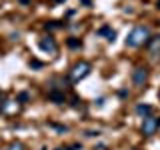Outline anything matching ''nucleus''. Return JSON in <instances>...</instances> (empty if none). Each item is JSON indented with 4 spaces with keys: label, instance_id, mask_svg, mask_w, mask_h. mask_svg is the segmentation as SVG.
Segmentation results:
<instances>
[{
    "label": "nucleus",
    "instance_id": "20e7f679",
    "mask_svg": "<svg viewBox=\"0 0 160 150\" xmlns=\"http://www.w3.org/2000/svg\"><path fill=\"white\" fill-rule=\"evenodd\" d=\"M148 80V68L146 66H136L132 72V82L136 84V86H144Z\"/></svg>",
    "mask_w": 160,
    "mask_h": 150
},
{
    "label": "nucleus",
    "instance_id": "aec40b11",
    "mask_svg": "<svg viewBox=\"0 0 160 150\" xmlns=\"http://www.w3.org/2000/svg\"><path fill=\"white\" fill-rule=\"evenodd\" d=\"M100 150H106V148H100Z\"/></svg>",
    "mask_w": 160,
    "mask_h": 150
},
{
    "label": "nucleus",
    "instance_id": "0eeeda50",
    "mask_svg": "<svg viewBox=\"0 0 160 150\" xmlns=\"http://www.w3.org/2000/svg\"><path fill=\"white\" fill-rule=\"evenodd\" d=\"M48 100H52V102H66V96H64V92H58V90H50L48 92Z\"/></svg>",
    "mask_w": 160,
    "mask_h": 150
},
{
    "label": "nucleus",
    "instance_id": "a211bd4d",
    "mask_svg": "<svg viewBox=\"0 0 160 150\" xmlns=\"http://www.w3.org/2000/svg\"><path fill=\"white\" fill-rule=\"evenodd\" d=\"M158 126H160V118H158Z\"/></svg>",
    "mask_w": 160,
    "mask_h": 150
},
{
    "label": "nucleus",
    "instance_id": "2eb2a0df",
    "mask_svg": "<svg viewBox=\"0 0 160 150\" xmlns=\"http://www.w3.org/2000/svg\"><path fill=\"white\" fill-rule=\"evenodd\" d=\"M80 2H82L84 6H90V0H80Z\"/></svg>",
    "mask_w": 160,
    "mask_h": 150
},
{
    "label": "nucleus",
    "instance_id": "4468645a",
    "mask_svg": "<svg viewBox=\"0 0 160 150\" xmlns=\"http://www.w3.org/2000/svg\"><path fill=\"white\" fill-rule=\"evenodd\" d=\"M50 126H54V128H56V130H60V132H66V126H58V124H50Z\"/></svg>",
    "mask_w": 160,
    "mask_h": 150
},
{
    "label": "nucleus",
    "instance_id": "f257e3e1",
    "mask_svg": "<svg viewBox=\"0 0 160 150\" xmlns=\"http://www.w3.org/2000/svg\"><path fill=\"white\" fill-rule=\"evenodd\" d=\"M150 38H152V34H150V28H148V26H136V28H132V32L128 34L126 46H130V48L146 46Z\"/></svg>",
    "mask_w": 160,
    "mask_h": 150
},
{
    "label": "nucleus",
    "instance_id": "f8f14e48",
    "mask_svg": "<svg viewBox=\"0 0 160 150\" xmlns=\"http://www.w3.org/2000/svg\"><path fill=\"white\" fill-rule=\"evenodd\" d=\"M30 66L32 68H42V62H40V60H30Z\"/></svg>",
    "mask_w": 160,
    "mask_h": 150
},
{
    "label": "nucleus",
    "instance_id": "423d86ee",
    "mask_svg": "<svg viewBox=\"0 0 160 150\" xmlns=\"http://www.w3.org/2000/svg\"><path fill=\"white\" fill-rule=\"evenodd\" d=\"M146 46L150 48V52H152V54H160V36H152V38L148 40Z\"/></svg>",
    "mask_w": 160,
    "mask_h": 150
},
{
    "label": "nucleus",
    "instance_id": "7ed1b4c3",
    "mask_svg": "<svg viewBox=\"0 0 160 150\" xmlns=\"http://www.w3.org/2000/svg\"><path fill=\"white\" fill-rule=\"evenodd\" d=\"M160 126H158V118L156 116H146L142 122V134L144 136H152Z\"/></svg>",
    "mask_w": 160,
    "mask_h": 150
},
{
    "label": "nucleus",
    "instance_id": "9b49d317",
    "mask_svg": "<svg viewBox=\"0 0 160 150\" xmlns=\"http://www.w3.org/2000/svg\"><path fill=\"white\" fill-rule=\"evenodd\" d=\"M68 46H70V48H78V46H80V40L70 38V40H68Z\"/></svg>",
    "mask_w": 160,
    "mask_h": 150
},
{
    "label": "nucleus",
    "instance_id": "dca6fc26",
    "mask_svg": "<svg viewBox=\"0 0 160 150\" xmlns=\"http://www.w3.org/2000/svg\"><path fill=\"white\" fill-rule=\"evenodd\" d=\"M52 2H54V4H58V2H64V0H52Z\"/></svg>",
    "mask_w": 160,
    "mask_h": 150
},
{
    "label": "nucleus",
    "instance_id": "412c9836",
    "mask_svg": "<svg viewBox=\"0 0 160 150\" xmlns=\"http://www.w3.org/2000/svg\"><path fill=\"white\" fill-rule=\"evenodd\" d=\"M42 150H46V148H42Z\"/></svg>",
    "mask_w": 160,
    "mask_h": 150
},
{
    "label": "nucleus",
    "instance_id": "39448f33",
    "mask_svg": "<svg viewBox=\"0 0 160 150\" xmlns=\"http://www.w3.org/2000/svg\"><path fill=\"white\" fill-rule=\"evenodd\" d=\"M38 46L44 50V52H48V54H56L58 52V46H56V42H54V38H50V36H46V38H42L38 42Z\"/></svg>",
    "mask_w": 160,
    "mask_h": 150
},
{
    "label": "nucleus",
    "instance_id": "f3484780",
    "mask_svg": "<svg viewBox=\"0 0 160 150\" xmlns=\"http://www.w3.org/2000/svg\"><path fill=\"white\" fill-rule=\"evenodd\" d=\"M20 2H22V4H28V2H30V0H20Z\"/></svg>",
    "mask_w": 160,
    "mask_h": 150
},
{
    "label": "nucleus",
    "instance_id": "6ab92c4d",
    "mask_svg": "<svg viewBox=\"0 0 160 150\" xmlns=\"http://www.w3.org/2000/svg\"><path fill=\"white\" fill-rule=\"evenodd\" d=\"M158 8H160V0H158Z\"/></svg>",
    "mask_w": 160,
    "mask_h": 150
},
{
    "label": "nucleus",
    "instance_id": "6e6552de",
    "mask_svg": "<svg viewBox=\"0 0 160 150\" xmlns=\"http://www.w3.org/2000/svg\"><path fill=\"white\" fill-rule=\"evenodd\" d=\"M98 34L100 36H106V40H110V42H114V38H116V32H114L110 26H102L98 30Z\"/></svg>",
    "mask_w": 160,
    "mask_h": 150
},
{
    "label": "nucleus",
    "instance_id": "f03ea898",
    "mask_svg": "<svg viewBox=\"0 0 160 150\" xmlns=\"http://www.w3.org/2000/svg\"><path fill=\"white\" fill-rule=\"evenodd\" d=\"M90 70H92V66H90L88 62H76L72 66V70H70V82L72 84H76V82H80V80H84L90 74Z\"/></svg>",
    "mask_w": 160,
    "mask_h": 150
},
{
    "label": "nucleus",
    "instance_id": "ddd939ff",
    "mask_svg": "<svg viewBox=\"0 0 160 150\" xmlns=\"http://www.w3.org/2000/svg\"><path fill=\"white\" fill-rule=\"evenodd\" d=\"M18 100H20V102H26V100H28V92H20L18 94Z\"/></svg>",
    "mask_w": 160,
    "mask_h": 150
},
{
    "label": "nucleus",
    "instance_id": "9d476101",
    "mask_svg": "<svg viewBox=\"0 0 160 150\" xmlns=\"http://www.w3.org/2000/svg\"><path fill=\"white\" fill-rule=\"evenodd\" d=\"M6 150H24V146H22L20 142H12V144H10V146H8Z\"/></svg>",
    "mask_w": 160,
    "mask_h": 150
},
{
    "label": "nucleus",
    "instance_id": "1a4fd4ad",
    "mask_svg": "<svg viewBox=\"0 0 160 150\" xmlns=\"http://www.w3.org/2000/svg\"><path fill=\"white\" fill-rule=\"evenodd\" d=\"M136 114H140V116H150V114H152V106H150V104H138L136 106Z\"/></svg>",
    "mask_w": 160,
    "mask_h": 150
}]
</instances>
